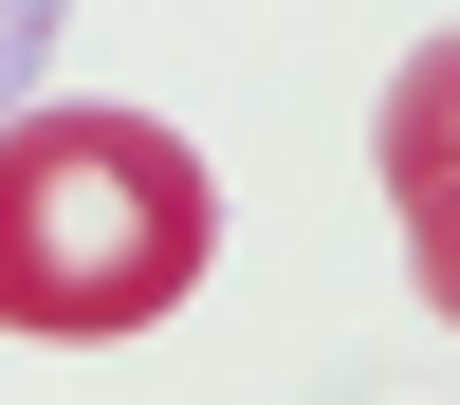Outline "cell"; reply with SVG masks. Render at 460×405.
<instances>
[{
  "instance_id": "1",
  "label": "cell",
  "mask_w": 460,
  "mask_h": 405,
  "mask_svg": "<svg viewBox=\"0 0 460 405\" xmlns=\"http://www.w3.org/2000/svg\"><path fill=\"white\" fill-rule=\"evenodd\" d=\"M221 258V184L166 110L74 92V110H0V331L37 350H111V331L184 313V277Z\"/></svg>"
},
{
  "instance_id": "2",
  "label": "cell",
  "mask_w": 460,
  "mask_h": 405,
  "mask_svg": "<svg viewBox=\"0 0 460 405\" xmlns=\"http://www.w3.org/2000/svg\"><path fill=\"white\" fill-rule=\"evenodd\" d=\"M56 19H74V0H0V110H19L37 74H56Z\"/></svg>"
}]
</instances>
